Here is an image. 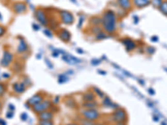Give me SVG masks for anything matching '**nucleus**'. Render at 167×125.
Wrapping results in <instances>:
<instances>
[{
    "instance_id": "obj_1",
    "label": "nucleus",
    "mask_w": 167,
    "mask_h": 125,
    "mask_svg": "<svg viewBox=\"0 0 167 125\" xmlns=\"http://www.w3.org/2000/svg\"><path fill=\"white\" fill-rule=\"evenodd\" d=\"M101 23L107 33L112 34L116 28V15L112 10H107L103 14Z\"/></svg>"
},
{
    "instance_id": "obj_13",
    "label": "nucleus",
    "mask_w": 167,
    "mask_h": 125,
    "mask_svg": "<svg viewBox=\"0 0 167 125\" xmlns=\"http://www.w3.org/2000/svg\"><path fill=\"white\" fill-rule=\"evenodd\" d=\"M38 118L40 120H51L53 119V113L51 112L44 111L38 113Z\"/></svg>"
},
{
    "instance_id": "obj_40",
    "label": "nucleus",
    "mask_w": 167,
    "mask_h": 125,
    "mask_svg": "<svg viewBox=\"0 0 167 125\" xmlns=\"http://www.w3.org/2000/svg\"><path fill=\"white\" fill-rule=\"evenodd\" d=\"M151 40H152V41H158V38L156 37V36H155V37H153V38H151Z\"/></svg>"
},
{
    "instance_id": "obj_35",
    "label": "nucleus",
    "mask_w": 167,
    "mask_h": 125,
    "mask_svg": "<svg viewBox=\"0 0 167 125\" xmlns=\"http://www.w3.org/2000/svg\"><path fill=\"white\" fill-rule=\"evenodd\" d=\"M84 21V18L83 17H80V19H79V25H78V27L79 28H80L81 27V24H82V22Z\"/></svg>"
},
{
    "instance_id": "obj_16",
    "label": "nucleus",
    "mask_w": 167,
    "mask_h": 125,
    "mask_svg": "<svg viewBox=\"0 0 167 125\" xmlns=\"http://www.w3.org/2000/svg\"><path fill=\"white\" fill-rule=\"evenodd\" d=\"M118 4L123 9L128 10L130 9V0H118Z\"/></svg>"
},
{
    "instance_id": "obj_41",
    "label": "nucleus",
    "mask_w": 167,
    "mask_h": 125,
    "mask_svg": "<svg viewBox=\"0 0 167 125\" xmlns=\"http://www.w3.org/2000/svg\"><path fill=\"white\" fill-rule=\"evenodd\" d=\"M3 78H8L9 77V74H8V73H3Z\"/></svg>"
},
{
    "instance_id": "obj_30",
    "label": "nucleus",
    "mask_w": 167,
    "mask_h": 125,
    "mask_svg": "<svg viewBox=\"0 0 167 125\" xmlns=\"http://www.w3.org/2000/svg\"><path fill=\"white\" fill-rule=\"evenodd\" d=\"M91 63H92V64H93V65H98V64L100 63V60L93 59V60H92V61H91Z\"/></svg>"
},
{
    "instance_id": "obj_7",
    "label": "nucleus",
    "mask_w": 167,
    "mask_h": 125,
    "mask_svg": "<svg viewBox=\"0 0 167 125\" xmlns=\"http://www.w3.org/2000/svg\"><path fill=\"white\" fill-rule=\"evenodd\" d=\"M13 60V55L8 51L3 52V58L1 59V65L3 67H7L9 65V63L12 62Z\"/></svg>"
},
{
    "instance_id": "obj_10",
    "label": "nucleus",
    "mask_w": 167,
    "mask_h": 125,
    "mask_svg": "<svg viewBox=\"0 0 167 125\" xmlns=\"http://www.w3.org/2000/svg\"><path fill=\"white\" fill-rule=\"evenodd\" d=\"M122 43H123V44L125 46V48L128 51H131V50H133L134 48H136V44H134V42L130 38L123 39Z\"/></svg>"
},
{
    "instance_id": "obj_21",
    "label": "nucleus",
    "mask_w": 167,
    "mask_h": 125,
    "mask_svg": "<svg viewBox=\"0 0 167 125\" xmlns=\"http://www.w3.org/2000/svg\"><path fill=\"white\" fill-rule=\"evenodd\" d=\"M83 106L88 109H94L98 106V104L94 101H92V102H86L85 103H83Z\"/></svg>"
},
{
    "instance_id": "obj_11",
    "label": "nucleus",
    "mask_w": 167,
    "mask_h": 125,
    "mask_svg": "<svg viewBox=\"0 0 167 125\" xmlns=\"http://www.w3.org/2000/svg\"><path fill=\"white\" fill-rule=\"evenodd\" d=\"M59 38L62 39L63 41H65V42H68L69 39H70V37L71 35L69 34V32L66 29H62L60 30V32L59 33Z\"/></svg>"
},
{
    "instance_id": "obj_9",
    "label": "nucleus",
    "mask_w": 167,
    "mask_h": 125,
    "mask_svg": "<svg viewBox=\"0 0 167 125\" xmlns=\"http://www.w3.org/2000/svg\"><path fill=\"white\" fill-rule=\"evenodd\" d=\"M41 101H43V96L40 94H37L34 95L33 97L30 98L28 100V104L32 105V106H34V105L37 104V103H38Z\"/></svg>"
},
{
    "instance_id": "obj_36",
    "label": "nucleus",
    "mask_w": 167,
    "mask_h": 125,
    "mask_svg": "<svg viewBox=\"0 0 167 125\" xmlns=\"http://www.w3.org/2000/svg\"><path fill=\"white\" fill-rule=\"evenodd\" d=\"M149 94H150L151 95H154L155 94V91L153 90V88H150V89H149Z\"/></svg>"
},
{
    "instance_id": "obj_3",
    "label": "nucleus",
    "mask_w": 167,
    "mask_h": 125,
    "mask_svg": "<svg viewBox=\"0 0 167 125\" xmlns=\"http://www.w3.org/2000/svg\"><path fill=\"white\" fill-rule=\"evenodd\" d=\"M126 118H127V114H126L125 111L121 109H116L115 111L112 113V119L117 123H124V121L126 119Z\"/></svg>"
},
{
    "instance_id": "obj_32",
    "label": "nucleus",
    "mask_w": 167,
    "mask_h": 125,
    "mask_svg": "<svg viewBox=\"0 0 167 125\" xmlns=\"http://www.w3.org/2000/svg\"><path fill=\"white\" fill-rule=\"evenodd\" d=\"M147 51H148V53H150V54H152V53H155V48H152V47H149Z\"/></svg>"
},
{
    "instance_id": "obj_37",
    "label": "nucleus",
    "mask_w": 167,
    "mask_h": 125,
    "mask_svg": "<svg viewBox=\"0 0 167 125\" xmlns=\"http://www.w3.org/2000/svg\"><path fill=\"white\" fill-rule=\"evenodd\" d=\"M33 27H34V30H38V29H39V27H38V25H36L35 23L33 24Z\"/></svg>"
},
{
    "instance_id": "obj_33",
    "label": "nucleus",
    "mask_w": 167,
    "mask_h": 125,
    "mask_svg": "<svg viewBox=\"0 0 167 125\" xmlns=\"http://www.w3.org/2000/svg\"><path fill=\"white\" fill-rule=\"evenodd\" d=\"M45 61H46V63H47V65L49 66V68H50V69H53V65L50 63V62H49L47 59H45Z\"/></svg>"
},
{
    "instance_id": "obj_39",
    "label": "nucleus",
    "mask_w": 167,
    "mask_h": 125,
    "mask_svg": "<svg viewBox=\"0 0 167 125\" xmlns=\"http://www.w3.org/2000/svg\"><path fill=\"white\" fill-rule=\"evenodd\" d=\"M53 56H54V57H58L59 56V52H57V50H56L54 53H53Z\"/></svg>"
},
{
    "instance_id": "obj_46",
    "label": "nucleus",
    "mask_w": 167,
    "mask_h": 125,
    "mask_svg": "<svg viewBox=\"0 0 167 125\" xmlns=\"http://www.w3.org/2000/svg\"><path fill=\"white\" fill-rule=\"evenodd\" d=\"M99 73H102V74H105V73H106L105 72H102V71H99Z\"/></svg>"
},
{
    "instance_id": "obj_47",
    "label": "nucleus",
    "mask_w": 167,
    "mask_h": 125,
    "mask_svg": "<svg viewBox=\"0 0 167 125\" xmlns=\"http://www.w3.org/2000/svg\"><path fill=\"white\" fill-rule=\"evenodd\" d=\"M67 125H78L76 123H69V124H67Z\"/></svg>"
},
{
    "instance_id": "obj_15",
    "label": "nucleus",
    "mask_w": 167,
    "mask_h": 125,
    "mask_svg": "<svg viewBox=\"0 0 167 125\" xmlns=\"http://www.w3.org/2000/svg\"><path fill=\"white\" fill-rule=\"evenodd\" d=\"M13 90L18 94H22L25 90V85L23 83H15L13 84Z\"/></svg>"
},
{
    "instance_id": "obj_8",
    "label": "nucleus",
    "mask_w": 167,
    "mask_h": 125,
    "mask_svg": "<svg viewBox=\"0 0 167 125\" xmlns=\"http://www.w3.org/2000/svg\"><path fill=\"white\" fill-rule=\"evenodd\" d=\"M35 16H36V19H38V22H39L41 24H43V25H47V23H48L47 18H46L45 13H44V11H43L42 9H37L36 13H35Z\"/></svg>"
},
{
    "instance_id": "obj_25",
    "label": "nucleus",
    "mask_w": 167,
    "mask_h": 125,
    "mask_svg": "<svg viewBox=\"0 0 167 125\" xmlns=\"http://www.w3.org/2000/svg\"><path fill=\"white\" fill-rule=\"evenodd\" d=\"M105 38H106V34L102 33V32H99V33L96 34V39H98V40H101V39H104Z\"/></svg>"
},
{
    "instance_id": "obj_38",
    "label": "nucleus",
    "mask_w": 167,
    "mask_h": 125,
    "mask_svg": "<svg viewBox=\"0 0 167 125\" xmlns=\"http://www.w3.org/2000/svg\"><path fill=\"white\" fill-rule=\"evenodd\" d=\"M13 117V113H7V118H8V119H10V118H12Z\"/></svg>"
},
{
    "instance_id": "obj_29",
    "label": "nucleus",
    "mask_w": 167,
    "mask_h": 125,
    "mask_svg": "<svg viewBox=\"0 0 167 125\" xmlns=\"http://www.w3.org/2000/svg\"><path fill=\"white\" fill-rule=\"evenodd\" d=\"M3 93H4V87L2 84H0V97L3 95Z\"/></svg>"
},
{
    "instance_id": "obj_49",
    "label": "nucleus",
    "mask_w": 167,
    "mask_h": 125,
    "mask_svg": "<svg viewBox=\"0 0 167 125\" xmlns=\"http://www.w3.org/2000/svg\"><path fill=\"white\" fill-rule=\"evenodd\" d=\"M165 71H167V69H166V68H165Z\"/></svg>"
},
{
    "instance_id": "obj_23",
    "label": "nucleus",
    "mask_w": 167,
    "mask_h": 125,
    "mask_svg": "<svg viewBox=\"0 0 167 125\" xmlns=\"http://www.w3.org/2000/svg\"><path fill=\"white\" fill-rule=\"evenodd\" d=\"M162 0H150V3L153 4L154 7H155V8H160V6L161 5V3H162Z\"/></svg>"
},
{
    "instance_id": "obj_14",
    "label": "nucleus",
    "mask_w": 167,
    "mask_h": 125,
    "mask_svg": "<svg viewBox=\"0 0 167 125\" xmlns=\"http://www.w3.org/2000/svg\"><path fill=\"white\" fill-rule=\"evenodd\" d=\"M134 4L137 8H144L150 3V0H133Z\"/></svg>"
},
{
    "instance_id": "obj_4",
    "label": "nucleus",
    "mask_w": 167,
    "mask_h": 125,
    "mask_svg": "<svg viewBox=\"0 0 167 125\" xmlns=\"http://www.w3.org/2000/svg\"><path fill=\"white\" fill-rule=\"evenodd\" d=\"M49 107H50V102L49 100H43V101L39 102L37 104H35L33 106V109L34 112L36 113H41V112H44L46 111Z\"/></svg>"
},
{
    "instance_id": "obj_18",
    "label": "nucleus",
    "mask_w": 167,
    "mask_h": 125,
    "mask_svg": "<svg viewBox=\"0 0 167 125\" xmlns=\"http://www.w3.org/2000/svg\"><path fill=\"white\" fill-rule=\"evenodd\" d=\"M102 103H103V105L107 107V108H115L116 107V105L111 101L110 98L108 97H105Z\"/></svg>"
},
{
    "instance_id": "obj_44",
    "label": "nucleus",
    "mask_w": 167,
    "mask_h": 125,
    "mask_svg": "<svg viewBox=\"0 0 167 125\" xmlns=\"http://www.w3.org/2000/svg\"><path fill=\"white\" fill-rule=\"evenodd\" d=\"M153 119H154L155 121H159V118H158V117H156V116H154Z\"/></svg>"
},
{
    "instance_id": "obj_20",
    "label": "nucleus",
    "mask_w": 167,
    "mask_h": 125,
    "mask_svg": "<svg viewBox=\"0 0 167 125\" xmlns=\"http://www.w3.org/2000/svg\"><path fill=\"white\" fill-rule=\"evenodd\" d=\"M159 9L163 14H165V16H167V1H163Z\"/></svg>"
},
{
    "instance_id": "obj_12",
    "label": "nucleus",
    "mask_w": 167,
    "mask_h": 125,
    "mask_svg": "<svg viewBox=\"0 0 167 125\" xmlns=\"http://www.w3.org/2000/svg\"><path fill=\"white\" fill-rule=\"evenodd\" d=\"M13 9L18 13H23L26 10V5L23 3H16L13 5Z\"/></svg>"
},
{
    "instance_id": "obj_17",
    "label": "nucleus",
    "mask_w": 167,
    "mask_h": 125,
    "mask_svg": "<svg viewBox=\"0 0 167 125\" xmlns=\"http://www.w3.org/2000/svg\"><path fill=\"white\" fill-rule=\"evenodd\" d=\"M27 49H28V45L25 43V41H24L23 39L20 38L19 47H18V52H19V53H23V52L27 51Z\"/></svg>"
},
{
    "instance_id": "obj_43",
    "label": "nucleus",
    "mask_w": 167,
    "mask_h": 125,
    "mask_svg": "<svg viewBox=\"0 0 167 125\" xmlns=\"http://www.w3.org/2000/svg\"><path fill=\"white\" fill-rule=\"evenodd\" d=\"M0 124H1V125H6L4 121H3V120H1V119H0Z\"/></svg>"
},
{
    "instance_id": "obj_51",
    "label": "nucleus",
    "mask_w": 167,
    "mask_h": 125,
    "mask_svg": "<svg viewBox=\"0 0 167 125\" xmlns=\"http://www.w3.org/2000/svg\"><path fill=\"white\" fill-rule=\"evenodd\" d=\"M166 1H167V0H166Z\"/></svg>"
},
{
    "instance_id": "obj_2",
    "label": "nucleus",
    "mask_w": 167,
    "mask_h": 125,
    "mask_svg": "<svg viewBox=\"0 0 167 125\" xmlns=\"http://www.w3.org/2000/svg\"><path fill=\"white\" fill-rule=\"evenodd\" d=\"M81 114L83 115L84 119H86L89 121H94L99 119V113L96 109H87L81 112Z\"/></svg>"
},
{
    "instance_id": "obj_19",
    "label": "nucleus",
    "mask_w": 167,
    "mask_h": 125,
    "mask_svg": "<svg viewBox=\"0 0 167 125\" xmlns=\"http://www.w3.org/2000/svg\"><path fill=\"white\" fill-rule=\"evenodd\" d=\"M94 94H93V93H90V92H89V93H86V94H84L83 95V99L84 100L85 102H92V101H94Z\"/></svg>"
},
{
    "instance_id": "obj_6",
    "label": "nucleus",
    "mask_w": 167,
    "mask_h": 125,
    "mask_svg": "<svg viewBox=\"0 0 167 125\" xmlns=\"http://www.w3.org/2000/svg\"><path fill=\"white\" fill-rule=\"evenodd\" d=\"M62 59L63 60V61H65L67 63L71 64V65H75V64L79 63L81 62L79 59L75 58V57H74L73 55L65 54V53H63V54Z\"/></svg>"
},
{
    "instance_id": "obj_5",
    "label": "nucleus",
    "mask_w": 167,
    "mask_h": 125,
    "mask_svg": "<svg viewBox=\"0 0 167 125\" xmlns=\"http://www.w3.org/2000/svg\"><path fill=\"white\" fill-rule=\"evenodd\" d=\"M60 18H61L62 22L65 24H72L74 20L73 14L66 10H63L60 12Z\"/></svg>"
},
{
    "instance_id": "obj_50",
    "label": "nucleus",
    "mask_w": 167,
    "mask_h": 125,
    "mask_svg": "<svg viewBox=\"0 0 167 125\" xmlns=\"http://www.w3.org/2000/svg\"><path fill=\"white\" fill-rule=\"evenodd\" d=\"M0 107H1V104H0Z\"/></svg>"
},
{
    "instance_id": "obj_27",
    "label": "nucleus",
    "mask_w": 167,
    "mask_h": 125,
    "mask_svg": "<svg viewBox=\"0 0 167 125\" xmlns=\"http://www.w3.org/2000/svg\"><path fill=\"white\" fill-rule=\"evenodd\" d=\"M83 125H97L96 123H94L93 122H91V121H84V122L82 123Z\"/></svg>"
},
{
    "instance_id": "obj_28",
    "label": "nucleus",
    "mask_w": 167,
    "mask_h": 125,
    "mask_svg": "<svg viewBox=\"0 0 167 125\" xmlns=\"http://www.w3.org/2000/svg\"><path fill=\"white\" fill-rule=\"evenodd\" d=\"M44 34L47 35L48 37H52V33L49 29H44Z\"/></svg>"
},
{
    "instance_id": "obj_42",
    "label": "nucleus",
    "mask_w": 167,
    "mask_h": 125,
    "mask_svg": "<svg viewBox=\"0 0 167 125\" xmlns=\"http://www.w3.org/2000/svg\"><path fill=\"white\" fill-rule=\"evenodd\" d=\"M9 109L11 108V109H12V111H13V110H14V106L12 105V104H9Z\"/></svg>"
},
{
    "instance_id": "obj_26",
    "label": "nucleus",
    "mask_w": 167,
    "mask_h": 125,
    "mask_svg": "<svg viewBox=\"0 0 167 125\" xmlns=\"http://www.w3.org/2000/svg\"><path fill=\"white\" fill-rule=\"evenodd\" d=\"M94 92L96 93L99 97H100V98H104V97H105L104 93H103V92L100 90V89H99V88H94Z\"/></svg>"
},
{
    "instance_id": "obj_45",
    "label": "nucleus",
    "mask_w": 167,
    "mask_h": 125,
    "mask_svg": "<svg viewBox=\"0 0 167 125\" xmlns=\"http://www.w3.org/2000/svg\"><path fill=\"white\" fill-rule=\"evenodd\" d=\"M59 101V97H56L55 98H54V103H57V102Z\"/></svg>"
},
{
    "instance_id": "obj_22",
    "label": "nucleus",
    "mask_w": 167,
    "mask_h": 125,
    "mask_svg": "<svg viewBox=\"0 0 167 125\" xmlns=\"http://www.w3.org/2000/svg\"><path fill=\"white\" fill-rule=\"evenodd\" d=\"M58 80L59 82V84H63V83H65V82L68 81L69 80V78L65 74H60L59 76Z\"/></svg>"
},
{
    "instance_id": "obj_24",
    "label": "nucleus",
    "mask_w": 167,
    "mask_h": 125,
    "mask_svg": "<svg viewBox=\"0 0 167 125\" xmlns=\"http://www.w3.org/2000/svg\"><path fill=\"white\" fill-rule=\"evenodd\" d=\"M39 125H54V123L50 120H40Z\"/></svg>"
},
{
    "instance_id": "obj_31",
    "label": "nucleus",
    "mask_w": 167,
    "mask_h": 125,
    "mask_svg": "<svg viewBox=\"0 0 167 125\" xmlns=\"http://www.w3.org/2000/svg\"><path fill=\"white\" fill-rule=\"evenodd\" d=\"M27 118H28V116H27V113H23L21 114V119H22V120L25 121L27 119Z\"/></svg>"
},
{
    "instance_id": "obj_48",
    "label": "nucleus",
    "mask_w": 167,
    "mask_h": 125,
    "mask_svg": "<svg viewBox=\"0 0 167 125\" xmlns=\"http://www.w3.org/2000/svg\"><path fill=\"white\" fill-rule=\"evenodd\" d=\"M0 19H2V17H1V14H0Z\"/></svg>"
},
{
    "instance_id": "obj_34",
    "label": "nucleus",
    "mask_w": 167,
    "mask_h": 125,
    "mask_svg": "<svg viewBox=\"0 0 167 125\" xmlns=\"http://www.w3.org/2000/svg\"><path fill=\"white\" fill-rule=\"evenodd\" d=\"M3 33H4V28H3L2 26H0V36H2Z\"/></svg>"
}]
</instances>
